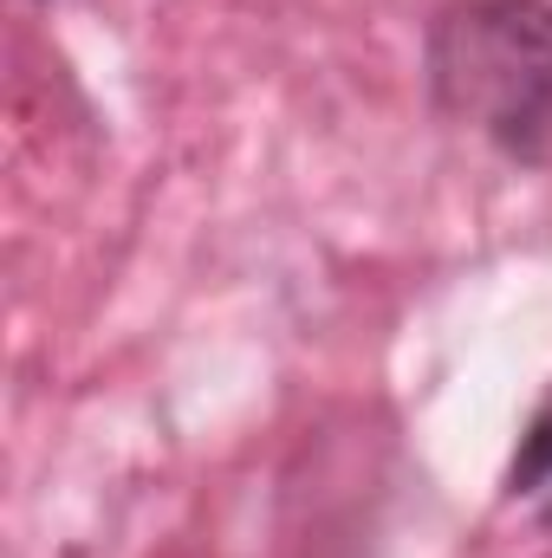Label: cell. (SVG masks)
Masks as SVG:
<instances>
[{
	"instance_id": "obj_2",
	"label": "cell",
	"mask_w": 552,
	"mask_h": 558,
	"mask_svg": "<svg viewBox=\"0 0 552 558\" xmlns=\"http://www.w3.org/2000/svg\"><path fill=\"white\" fill-rule=\"evenodd\" d=\"M507 487H514V494L552 487V390H547V403L533 410L527 435H520V454H514V468H507Z\"/></svg>"
},
{
	"instance_id": "obj_1",
	"label": "cell",
	"mask_w": 552,
	"mask_h": 558,
	"mask_svg": "<svg viewBox=\"0 0 552 558\" xmlns=\"http://www.w3.org/2000/svg\"><path fill=\"white\" fill-rule=\"evenodd\" d=\"M435 105L507 162L552 175V7L455 0L429 26Z\"/></svg>"
},
{
	"instance_id": "obj_3",
	"label": "cell",
	"mask_w": 552,
	"mask_h": 558,
	"mask_svg": "<svg viewBox=\"0 0 552 558\" xmlns=\"http://www.w3.org/2000/svg\"><path fill=\"white\" fill-rule=\"evenodd\" d=\"M547 526H552V500H547Z\"/></svg>"
}]
</instances>
